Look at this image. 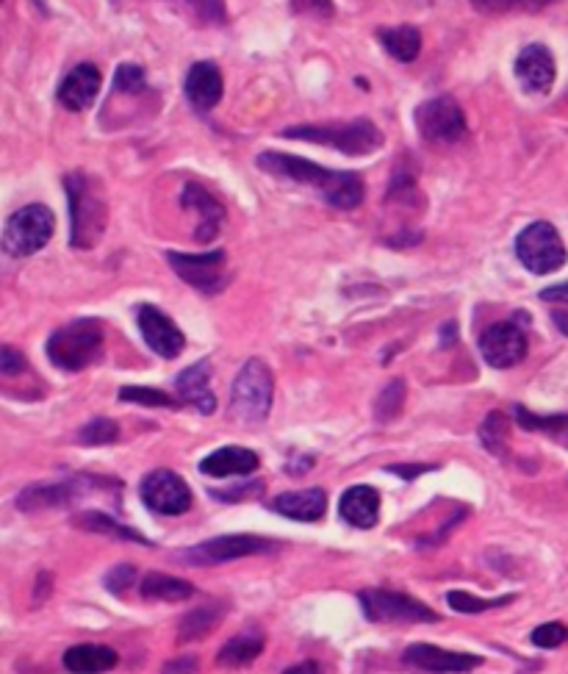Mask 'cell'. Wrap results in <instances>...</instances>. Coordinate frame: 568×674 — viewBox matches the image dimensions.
<instances>
[{
	"mask_svg": "<svg viewBox=\"0 0 568 674\" xmlns=\"http://www.w3.org/2000/svg\"><path fill=\"white\" fill-rule=\"evenodd\" d=\"M67 203H70V241L79 250H90L100 241L106 230V200H103V187L95 175L90 173H70L64 175Z\"/></svg>",
	"mask_w": 568,
	"mask_h": 674,
	"instance_id": "cell-1",
	"label": "cell"
},
{
	"mask_svg": "<svg viewBox=\"0 0 568 674\" xmlns=\"http://www.w3.org/2000/svg\"><path fill=\"white\" fill-rule=\"evenodd\" d=\"M286 139L313 142V145L333 147L344 156H369L371 151L383 145V133L369 120L350 122H324V126H294L283 131Z\"/></svg>",
	"mask_w": 568,
	"mask_h": 674,
	"instance_id": "cell-2",
	"label": "cell"
},
{
	"mask_svg": "<svg viewBox=\"0 0 568 674\" xmlns=\"http://www.w3.org/2000/svg\"><path fill=\"white\" fill-rule=\"evenodd\" d=\"M103 353V326L97 319H75L48 339V358L64 373L92 367Z\"/></svg>",
	"mask_w": 568,
	"mask_h": 674,
	"instance_id": "cell-3",
	"label": "cell"
},
{
	"mask_svg": "<svg viewBox=\"0 0 568 674\" xmlns=\"http://www.w3.org/2000/svg\"><path fill=\"white\" fill-rule=\"evenodd\" d=\"M272 394H275V383L270 367L261 358H250L239 369L230 389V416L241 425H261L270 416Z\"/></svg>",
	"mask_w": 568,
	"mask_h": 674,
	"instance_id": "cell-4",
	"label": "cell"
},
{
	"mask_svg": "<svg viewBox=\"0 0 568 674\" xmlns=\"http://www.w3.org/2000/svg\"><path fill=\"white\" fill-rule=\"evenodd\" d=\"M56 228L54 211L48 205H25V209L14 211L12 217L7 220V228H3V250L14 259H23V256L39 253L45 245L50 241Z\"/></svg>",
	"mask_w": 568,
	"mask_h": 674,
	"instance_id": "cell-5",
	"label": "cell"
},
{
	"mask_svg": "<svg viewBox=\"0 0 568 674\" xmlns=\"http://www.w3.org/2000/svg\"><path fill=\"white\" fill-rule=\"evenodd\" d=\"M516 256L533 275H549L566 264V245L555 225L533 223L516 239Z\"/></svg>",
	"mask_w": 568,
	"mask_h": 674,
	"instance_id": "cell-6",
	"label": "cell"
},
{
	"mask_svg": "<svg viewBox=\"0 0 568 674\" xmlns=\"http://www.w3.org/2000/svg\"><path fill=\"white\" fill-rule=\"evenodd\" d=\"M358 600L366 619L380 622V625H397V622H430L433 625V622L441 619L430 605L413 600L407 594H400V591L366 589L360 591Z\"/></svg>",
	"mask_w": 568,
	"mask_h": 674,
	"instance_id": "cell-7",
	"label": "cell"
},
{
	"mask_svg": "<svg viewBox=\"0 0 568 674\" xmlns=\"http://www.w3.org/2000/svg\"><path fill=\"white\" fill-rule=\"evenodd\" d=\"M416 128L430 145H452L466 133V117L452 97H433L416 109Z\"/></svg>",
	"mask_w": 568,
	"mask_h": 674,
	"instance_id": "cell-8",
	"label": "cell"
},
{
	"mask_svg": "<svg viewBox=\"0 0 568 674\" xmlns=\"http://www.w3.org/2000/svg\"><path fill=\"white\" fill-rule=\"evenodd\" d=\"M169 267L175 275L184 277L192 289L203 292V295H216L225 289V250H211V253H167Z\"/></svg>",
	"mask_w": 568,
	"mask_h": 674,
	"instance_id": "cell-9",
	"label": "cell"
},
{
	"mask_svg": "<svg viewBox=\"0 0 568 674\" xmlns=\"http://www.w3.org/2000/svg\"><path fill=\"white\" fill-rule=\"evenodd\" d=\"M139 494H142L144 506L162 517H180L192 508V488L186 486L184 477L169 470L150 472L139 486Z\"/></svg>",
	"mask_w": 568,
	"mask_h": 674,
	"instance_id": "cell-10",
	"label": "cell"
},
{
	"mask_svg": "<svg viewBox=\"0 0 568 674\" xmlns=\"http://www.w3.org/2000/svg\"><path fill=\"white\" fill-rule=\"evenodd\" d=\"M275 549H277V542H272V539L220 536V539H209V542L198 544V547H192V549H186L180 558L192 560L194 566H216V564H227V560L250 558V555L275 553Z\"/></svg>",
	"mask_w": 568,
	"mask_h": 674,
	"instance_id": "cell-11",
	"label": "cell"
},
{
	"mask_svg": "<svg viewBox=\"0 0 568 674\" xmlns=\"http://www.w3.org/2000/svg\"><path fill=\"white\" fill-rule=\"evenodd\" d=\"M258 167H261L267 175L281 178V181L317 187L322 194L328 192L330 184H333V178H335V169H324V167H319V164L308 162V158L288 156V153H277V151L261 153V156H258Z\"/></svg>",
	"mask_w": 568,
	"mask_h": 674,
	"instance_id": "cell-12",
	"label": "cell"
},
{
	"mask_svg": "<svg viewBox=\"0 0 568 674\" xmlns=\"http://www.w3.org/2000/svg\"><path fill=\"white\" fill-rule=\"evenodd\" d=\"M480 353L494 369L516 367L526 356V333L516 322H497L480 336Z\"/></svg>",
	"mask_w": 568,
	"mask_h": 674,
	"instance_id": "cell-13",
	"label": "cell"
},
{
	"mask_svg": "<svg viewBox=\"0 0 568 674\" xmlns=\"http://www.w3.org/2000/svg\"><path fill=\"white\" fill-rule=\"evenodd\" d=\"M137 326L142 331L144 342L153 353H158L162 358H178L180 350H184L186 339L180 333V328L175 326L173 319L156 306H139L137 311Z\"/></svg>",
	"mask_w": 568,
	"mask_h": 674,
	"instance_id": "cell-14",
	"label": "cell"
},
{
	"mask_svg": "<svg viewBox=\"0 0 568 674\" xmlns=\"http://www.w3.org/2000/svg\"><path fill=\"white\" fill-rule=\"evenodd\" d=\"M402 661L413 669L430 674H463L472 669L483 666V658L472 655V652H452L441 650L436 645H411L402 655Z\"/></svg>",
	"mask_w": 568,
	"mask_h": 674,
	"instance_id": "cell-15",
	"label": "cell"
},
{
	"mask_svg": "<svg viewBox=\"0 0 568 674\" xmlns=\"http://www.w3.org/2000/svg\"><path fill=\"white\" fill-rule=\"evenodd\" d=\"M555 56H552L549 48H544V45H526L519 54V59H516V79L524 86V92L544 95V92H549V86L555 84Z\"/></svg>",
	"mask_w": 568,
	"mask_h": 674,
	"instance_id": "cell-16",
	"label": "cell"
},
{
	"mask_svg": "<svg viewBox=\"0 0 568 674\" xmlns=\"http://www.w3.org/2000/svg\"><path fill=\"white\" fill-rule=\"evenodd\" d=\"M86 481H59V483H34V486L23 488L17 497V508L25 513L45 511V508H64L70 502L79 500V494L84 492Z\"/></svg>",
	"mask_w": 568,
	"mask_h": 674,
	"instance_id": "cell-17",
	"label": "cell"
},
{
	"mask_svg": "<svg viewBox=\"0 0 568 674\" xmlns=\"http://www.w3.org/2000/svg\"><path fill=\"white\" fill-rule=\"evenodd\" d=\"M100 86H103V79H100V70H97L95 64H90V61L75 64L70 73L64 75V81L59 84V103L70 111H84L86 106L95 103Z\"/></svg>",
	"mask_w": 568,
	"mask_h": 674,
	"instance_id": "cell-18",
	"label": "cell"
},
{
	"mask_svg": "<svg viewBox=\"0 0 568 674\" xmlns=\"http://www.w3.org/2000/svg\"><path fill=\"white\" fill-rule=\"evenodd\" d=\"M175 389H178V400L184 405H192L200 414H214L216 411V398L211 392V362H203L186 367L184 373L175 378Z\"/></svg>",
	"mask_w": 568,
	"mask_h": 674,
	"instance_id": "cell-19",
	"label": "cell"
},
{
	"mask_svg": "<svg viewBox=\"0 0 568 674\" xmlns=\"http://www.w3.org/2000/svg\"><path fill=\"white\" fill-rule=\"evenodd\" d=\"M180 205L189 211H194L200 217L198 230H194V239L198 241H214V236L220 234L222 220H225V209L220 205V200L211 198L200 184H186L184 194H180Z\"/></svg>",
	"mask_w": 568,
	"mask_h": 674,
	"instance_id": "cell-20",
	"label": "cell"
},
{
	"mask_svg": "<svg viewBox=\"0 0 568 674\" xmlns=\"http://www.w3.org/2000/svg\"><path fill=\"white\" fill-rule=\"evenodd\" d=\"M272 511L294 522H319L328 513V494L324 488H303V492L281 494L272 500Z\"/></svg>",
	"mask_w": 568,
	"mask_h": 674,
	"instance_id": "cell-21",
	"label": "cell"
},
{
	"mask_svg": "<svg viewBox=\"0 0 568 674\" xmlns=\"http://www.w3.org/2000/svg\"><path fill=\"white\" fill-rule=\"evenodd\" d=\"M341 519L353 528L369 530L380 519V494L375 486H353L341 494L339 502Z\"/></svg>",
	"mask_w": 568,
	"mask_h": 674,
	"instance_id": "cell-22",
	"label": "cell"
},
{
	"mask_svg": "<svg viewBox=\"0 0 568 674\" xmlns=\"http://www.w3.org/2000/svg\"><path fill=\"white\" fill-rule=\"evenodd\" d=\"M186 97L194 109L211 111L222 100V73L214 61H198L186 75Z\"/></svg>",
	"mask_w": 568,
	"mask_h": 674,
	"instance_id": "cell-23",
	"label": "cell"
},
{
	"mask_svg": "<svg viewBox=\"0 0 568 674\" xmlns=\"http://www.w3.org/2000/svg\"><path fill=\"white\" fill-rule=\"evenodd\" d=\"M258 456L245 447H222L200 461V472L209 477H247L258 470Z\"/></svg>",
	"mask_w": 568,
	"mask_h": 674,
	"instance_id": "cell-24",
	"label": "cell"
},
{
	"mask_svg": "<svg viewBox=\"0 0 568 674\" xmlns=\"http://www.w3.org/2000/svg\"><path fill=\"white\" fill-rule=\"evenodd\" d=\"M117 661V652L103 645H79L64 652V669L72 674H106Z\"/></svg>",
	"mask_w": 568,
	"mask_h": 674,
	"instance_id": "cell-25",
	"label": "cell"
},
{
	"mask_svg": "<svg viewBox=\"0 0 568 674\" xmlns=\"http://www.w3.org/2000/svg\"><path fill=\"white\" fill-rule=\"evenodd\" d=\"M263 645H267L263 632H258V630L239 632V636H234L225 647H222L220 655H216V663L225 669L250 666V663L263 652Z\"/></svg>",
	"mask_w": 568,
	"mask_h": 674,
	"instance_id": "cell-26",
	"label": "cell"
},
{
	"mask_svg": "<svg viewBox=\"0 0 568 674\" xmlns=\"http://www.w3.org/2000/svg\"><path fill=\"white\" fill-rule=\"evenodd\" d=\"M144 600H164V602H184L194 596V586L189 580L173 578V575L150 572L144 575L142 586H139Z\"/></svg>",
	"mask_w": 568,
	"mask_h": 674,
	"instance_id": "cell-27",
	"label": "cell"
},
{
	"mask_svg": "<svg viewBox=\"0 0 568 674\" xmlns=\"http://www.w3.org/2000/svg\"><path fill=\"white\" fill-rule=\"evenodd\" d=\"M225 619V605L214 602V605H203V608H194L180 619L178 625V641H198L205 638L209 632H214V627Z\"/></svg>",
	"mask_w": 568,
	"mask_h": 674,
	"instance_id": "cell-28",
	"label": "cell"
},
{
	"mask_svg": "<svg viewBox=\"0 0 568 674\" xmlns=\"http://www.w3.org/2000/svg\"><path fill=\"white\" fill-rule=\"evenodd\" d=\"M364 194L366 187L364 181H360L358 173H335L333 184H330V189L322 194V198L328 200L330 205H335V209L353 211L364 203Z\"/></svg>",
	"mask_w": 568,
	"mask_h": 674,
	"instance_id": "cell-29",
	"label": "cell"
},
{
	"mask_svg": "<svg viewBox=\"0 0 568 674\" xmlns=\"http://www.w3.org/2000/svg\"><path fill=\"white\" fill-rule=\"evenodd\" d=\"M380 43L383 48L394 56L397 61H413L422 50V34L411 25H400V28H383L380 34Z\"/></svg>",
	"mask_w": 568,
	"mask_h": 674,
	"instance_id": "cell-30",
	"label": "cell"
},
{
	"mask_svg": "<svg viewBox=\"0 0 568 674\" xmlns=\"http://www.w3.org/2000/svg\"><path fill=\"white\" fill-rule=\"evenodd\" d=\"M75 524H79V528H84V530H92V533H103V536H114V539H126V542H137V544H144V547H150V542L142 536V533H137L133 528H126V524L117 522V519L108 517V513L86 511V513H81L79 519H75Z\"/></svg>",
	"mask_w": 568,
	"mask_h": 674,
	"instance_id": "cell-31",
	"label": "cell"
},
{
	"mask_svg": "<svg viewBox=\"0 0 568 674\" xmlns=\"http://www.w3.org/2000/svg\"><path fill=\"white\" fill-rule=\"evenodd\" d=\"M508 434L510 422L502 411H490L483 425H480V441H483L485 450L494 452L497 458L508 456Z\"/></svg>",
	"mask_w": 568,
	"mask_h": 674,
	"instance_id": "cell-32",
	"label": "cell"
},
{
	"mask_svg": "<svg viewBox=\"0 0 568 674\" xmlns=\"http://www.w3.org/2000/svg\"><path fill=\"white\" fill-rule=\"evenodd\" d=\"M449 608L458 611V614H485V611L494 608H505L513 602V594L510 596H497V600H483V596H474L469 591H449L447 594Z\"/></svg>",
	"mask_w": 568,
	"mask_h": 674,
	"instance_id": "cell-33",
	"label": "cell"
},
{
	"mask_svg": "<svg viewBox=\"0 0 568 674\" xmlns=\"http://www.w3.org/2000/svg\"><path fill=\"white\" fill-rule=\"evenodd\" d=\"M513 416L524 430H541V434H549V436L568 434V414L539 416V414H530L524 405H516Z\"/></svg>",
	"mask_w": 568,
	"mask_h": 674,
	"instance_id": "cell-34",
	"label": "cell"
},
{
	"mask_svg": "<svg viewBox=\"0 0 568 674\" xmlns=\"http://www.w3.org/2000/svg\"><path fill=\"white\" fill-rule=\"evenodd\" d=\"M120 400L122 403H139V405H153V409H178L184 405L180 400L169 398V394L158 392V389H147V386H126L120 389Z\"/></svg>",
	"mask_w": 568,
	"mask_h": 674,
	"instance_id": "cell-35",
	"label": "cell"
},
{
	"mask_svg": "<svg viewBox=\"0 0 568 674\" xmlns=\"http://www.w3.org/2000/svg\"><path fill=\"white\" fill-rule=\"evenodd\" d=\"M555 0H472V7L483 14H508V12H539Z\"/></svg>",
	"mask_w": 568,
	"mask_h": 674,
	"instance_id": "cell-36",
	"label": "cell"
},
{
	"mask_svg": "<svg viewBox=\"0 0 568 674\" xmlns=\"http://www.w3.org/2000/svg\"><path fill=\"white\" fill-rule=\"evenodd\" d=\"M402 403H405V380H391L383 392H380V398H377L375 416L380 422L394 419V416L402 411Z\"/></svg>",
	"mask_w": 568,
	"mask_h": 674,
	"instance_id": "cell-37",
	"label": "cell"
},
{
	"mask_svg": "<svg viewBox=\"0 0 568 674\" xmlns=\"http://www.w3.org/2000/svg\"><path fill=\"white\" fill-rule=\"evenodd\" d=\"M120 439V425L114 419H106V416H97V419H92L90 425H84L79 434L81 445H111V441Z\"/></svg>",
	"mask_w": 568,
	"mask_h": 674,
	"instance_id": "cell-38",
	"label": "cell"
},
{
	"mask_svg": "<svg viewBox=\"0 0 568 674\" xmlns=\"http://www.w3.org/2000/svg\"><path fill=\"white\" fill-rule=\"evenodd\" d=\"M144 70L139 64H133V61H126V64L117 67V73H114V92L117 95H139V92H144Z\"/></svg>",
	"mask_w": 568,
	"mask_h": 674,
	"instance_id": "cell-39",
	"label": "cell"
},
{
	"mask_svg": "<svg viewBox=\"0 0 568 674\" xmlns=\"http://www.w3.org/2000/svg\"><path fill=\"white\" fill-rule=\"evenodd\" d=\"M389 200H391V203H397V200H400V203L422 205V194H419V189H416V178H413V173L397 169L394 178H391Z\"/></svg>",
	"mask_w": 568,
	"mask_h": 674,
	"instance_id": "cell-40",
	"label": "cell"
},
{
	"mask_svg": "<svg viewBox=\"0 0 568 674\" xmlns=\"http://www.w3.org/2000/svg\"><path fill=\"white\" fill-rule=\"evenodd\" d=\"M566 638H568V630L560 625V622H546V625L535 627L530 641H533L535 647H541V650H555V647H560Z\"/></svg>",
	"mask_w": 568,
	"mask_h": 674,
	"instance_id": "cell-41",
	"label": "cell"
},
{
	"mask_svg": "<svg viewBox=\"0 0 568 674\" xmlns=\"http://www.w3.org/2000/svg\"><path fill=\"white\" fill-rule=\"evenodd\" d=\"M133 583H137V566L131 564L114 566L111 572L106 575V589L111 594H126L128 589H133Z\"/></svg>",
	"mask_w": 568,
	"mask_h": 674,
	"instance_id": "cell-42",
	"label": "cell"
},
{
	"mask_svg": "<svg viewBox=\"0 0 568 674\" xmlns=\"http://www.w3.org/2000/svg\"><path fill=\"white\" fill-rule=\"evenodd\" d=\"M184 3L192 9L198 17L209 20V23H222V20H225V3H222V0H184Z\"/></svg>",
	"mask_w": 568,
	"mask_h": 674,
	"instance_id": "cell-43",
	"label": "cell"
},
{
	"mask_svg": "<svg viewBox=\"0 0 568 674\" xmlns=\"http://www.w3.org/2000/svg\"><path fill=\"white\" fill-rule=\"evenodd\" d=\"M25 367H28V364H25L23 353H17L14 347L0 350V373L7 375V378H14V375L23 373Z\"/></svg>",
	"mask_w": 568,
	"mask_h": 674,
	"instance_id": "cell-44",
	"label": "cell"
},
{
	"mask_svg": "<svg viewBox=\"0 0 568 674\" xmlns=\"http://www.w3.org/2000/svg\"><path fill=\"white\" fill-rule=\"evenodd\" d=\"M294 12L311 14V17H333V3L330 0H292Z\"/></svg>",
	"mask_w": 568,
	"mask_h": 674,
	"instance_id": "cell-45",
	"label": "cell"
},
{
	"mask_svg": "<svg viewBox=\"0 0 568 674\" xmlns=\"http://www.w3.org/2000/svg\"><path fill=\"white\" fill-rule=\"evenodd\" d=\"M162 674H200L198 655H180L162 669Z\"/></svg>",
	"mask_w": 568,
	"mask_h": 674,
	"instance_id": "cell-46",
	"label": "cell"
},
{
	"mask_svg": "<svg viewBox=\"0 0 568 674\" xmlns=\"http://www.w3.org/2000/svg\"><path fill=\"white\" fill-rule=\"evenodd\" d=\"M436 470V466H425V464H394V466H389V472L391 475H400V477H405V481H416V477H422V475H427V472H433Z\"/></svg>",
	"mask_w": 568,
	"mask_h": 674,
	"instance_id": "cell-47",
	"label": "cell"
},
{
	"mask_svg": "<svg viewBox=\"0 0 568 674\" xmlns=\"http://www.w3.org/2000/svg\"><path fill=\"white\" fill-rule=\"evenodd\" d=\"M541 300L566 303V306H568V283H557V286H549V289H544V292H541Z\"/></svg>",
	"mask_w": 568,
	"mask_h": 674,
	"instance_id": "cell-48",
	"label": "cell"
},
{
	"mask_svg": "<svg viewBox=\"0 0 568 674\" xmlns=\"http://www.w3.org/2000/svg\"><path fill=\"white\" fill-rule=\"evenodd\" d=\"M283 674H324V672H322V666H319V663L306 661V663H297V666L286 669Z\"/></svg>",
	"mask_w": 568,
	"mask_h": 674,
	"instance_id": "cell-49",
	"label": "cell"
},
{
	"mask_svg": "<svg viewBox=\"0 0 568 674\" xmlns=\"http://www.w3.org/2000/svg\"><path fill=\"white\" fill-rule=\"evenodd\" d=\"M552 319H555V326L560 328V333H566L568 336V308H557V311H552Z\"/></svg>",
	"mask_w": 568,
	"mask_h": 674,
	"instance_id": "cell-50",
	"label": "cell"
}]
</instances>
